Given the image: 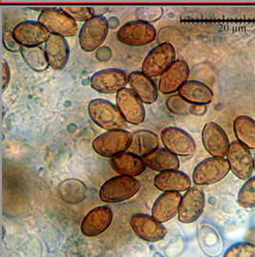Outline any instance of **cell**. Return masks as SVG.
<instances>
[{"instance_id":"cell-1","label":"cell","mask_w":255,"mask_h":257,"mask_svg":"<svg viewBox=\"0 0 255 257\" xmlns=\"http://www.w3.org/2000/svg\"><path fill=\"white\" fill-rule=\"evenodd\" d=\"M88 112L92 120L104 130H118L126 126V119L117 105L106 99H92L88 104Z\"/></svg>"},{"instance_id":"cell-2","label":"cell","mask_w":255,"mask_h":257,"mask_svg":"<svg viewBox=\"0 0 255 257\" xmlns=\"http://www.w3.org/2000/svg\"><path fill=\"white\" fill-rule=\"evenodd\" d=\"M140 182L135 177L120 175L107 180L99 189V199L109 204L128 201L140 190Z\"/></svg>"},{"instance_id":"cell-3","label":"cell","mask_w":255,"mask_h":257,"mask_svg":"<svg viewBox=\"0 0 255 257\" xmlns=\"http://www.w3.org/2000/svg\"><path fill=\"white\" fill-rule=\"evenodd\" d=\"M133 134L123 129L110 130L98 136L93 141L94 151L102 157L112 158L130 148Z\"/></svg>"},{"instance_id":"cell-4","label":"cell","mask_w":255,"mask_h":257,"mask_svg":"<svg viewBox=\"0 0 255 257\" xmlns=\"http://www.w3.org/2000/svg\"><path fill=\"white\" fill-rule=\"evenodd\" d=\"M176 60V51L169 42H164L154 47L143 62L142 72L150 78L162 76Z\"/></svg>"},{"instance_id":"cell-5","label":"cell","mask_w":255,"mask_h":257,"mask_svg":"<svg viewBox=\"0 0 255 257\" xmlns=\"http://www.w3.org/2000/svg\"><path fill=\"white\" fill-rule=\"evenodd\" d=\"M118 40L128 46H144L156 40L157 31L155 27L144 20L129 21L118 31Z\"/></svg>"},{"instance_id":"cell-6","label":"cell","mask_w":255,"mask_h":257,"mask_svg":"<svg viewBox=\"0 0 255 257\" xmlns=\"http://www.w3.org/2000/svg\"><path fill=\"white\" fill-rule=\"evenodd\" d=\"M40 22L51 34L59 35L63 38H72L79 32L77 21L72 19L62 9L49 8L40 13Z\"/></svg>"},{"instance_id":"cell-7","label":"cell","mask_w":255,"mask_h":257,"mask_svg":"<svg viewBox=\"0 0 255 257\" xmlns=\"http://www.w3.org/2000/svg\"><path fill=\"white\" fill-rule=\"evenodd\" d=\"M230 170L225 157H210L202 161L197 166L192 175L193 183L197 186L213 185L226 177Z\"/></svg>"},{"instance_id":"cell-8","label":"cell","mask_w":255,"mask_h":257,"mask_svg":"<svg viewBox=\"0 0 255 257\" xmlns=\"http://www.w3.org/2000/svg\"><path fill=\"white\" fill-rule=\"evenodd\" d=\"M109 26L107 20L101 16H95L84 22L79 31L80 48L84 52H93L98 49L105 41Z\"/></svg>"},{"instance_id":"cell-9","label":"cell","mask_w":255,"mask_h":257,"mask_svg":"<svg viewBox=\"0 0 255 257\" xmlns=\"http://www.w3.org/2000/svg\"><path fill=\"white\" fill-rule=\"evenodd\" d=\"M226 160L229 164L230 170L236 177L244 181L251 177L254 171L253 158L249 149L242 143L234 141L230 144L226 154Z\"/></svg>"},{"instance_id":"cell-10","label":"cell","mask_w":255,"mask_h":257,"mask_svg":"<svg viewBox=\"0 0 255 257\" xmlns=\"http://www.w3.org/2000/svg\"><path fill=\"white\" fill-rule=\"evenodd\" d=\"M161 141L166 149L177 156H191L195 153L196 143L193 137L186 130L169 126L164 129L161 134Z\"/></svg>"},{"instance_id":"cell-11","label":"cell","mask_w":255,"mask_h":257,"mask_svg":"<svg viewBox=\"0 0 255 257\" xmlns=\"http://www.w3.org/2000/svg\"><path fill=\"white\" fill-rule=\"evenodd\" d=\"M206 206V196L200 188H190L182 198L178 211V219L183 224L195 222L201 215Z\"/></svg>"},{"instance_id":"cell-12","label":"cell","mask_w":255,"mask_h":257,"mask_svg":"<svg viewBox=\"0 0 255 257\" xmlns=\"http://www.w3.org/2000/svg\"><path fill=\"white\" fill-rule=\"evenodd\" d=\"M116 103L126 121L131 124H141L146 119V109L144 102L131 88L118 91Z\"/></svg>"},{"instance_id":"cell-13","label":"cell","mask_w":255,"mask_h":257,"mask_svg":"<svg viewBox=\"0 0 255 257\" xmlns=\"http://www.w3.org/2000/svg\"><path fill=\"white\" fill-rule=\"evenodd\" d=\"M128 75L119 69L109 68L95 73L91 80V87L102 94H117L128 84Z\"/></svg>"},{"instance_id":"cell-14","label":"cell","mask_w":255,"mask_h":257,"mask_svg":"<svg viewBox=\"0 0 255 257\" xmlns=\"http://www.w3.org/2000/svg\"><path fill=\"white\" fill-rule=\"evenodd\" d=\"M130 225L138 237L148 242H158L166 237L167 230L153 216L137 213L130 219Z\"/></svg>"},{"instance_id":"cell-15","label":"cell","mask_w":255,"mask_h":257,"mask_svg":"<svg viewBox=\"0 0 255 257\" xmlns=\"http://www.w3.org/2000/svg\"><path fill=\"white\" fill-rule=\"evenodd\" d=\"M203 145L206 151L214 157H226L229 149V140L226 131L216 122L205 124L202 131Z\"/></svg>"},{"instance_id":"cell-16","label":"cell","mask_w":255,"mask_h":257,"mask_svg":"<svg viewBox=\"0 0 255 257\" xmlns=\"http://www.w3.org/2000/svg\"><path fill=\"white\" fill-rule=\"evenodd\" d=\"M113 221V211L108 207H97L90 210L80 225L81 233L86 237H95L106 231Z\"/></svg>"},{"instance_id":"cell-17","label":"cell","mask_w":255,"mask_h":257,"mask_svg":"<svg viewBox=\"0 0 255 257\" xmlns=\"http://www.w3.org/2000/svg\"><path fill=\"white\" fill-rule=\"evenodd\" d=\"M13 34L21 46H40L47 41L51 35L39 21L20 22L14 28Z\"/></svg>"},{"instance_id":"cell-18","label":"cell","mask_w":255,"mask_h":257,"mask_svg":"<svg viewBox=\"0 0 255 257\" xmlns=\"http://www.w3.org/2000/svg\"><path fill=\"white\" fill-rule=\"evenodd\" d=\"M189 77V66L185 60H175L171 66L161 76L158 90L164 94L178 92Z\"/></svg>"},{"instance_id":"cell-19","label":"cell","mask_w":255,"mask_h":257,"mask_svg":"<svg viewBox=\"0 0 255 257\" xmlns=\"http://www.w3.org/2000/svg\"><path fill=\"white\" fill-rule=\"evenodd\" d=\"M45 52L52 69L59 71L65 68L70 57V49L65 38L51 34L45 42Z\"/></svg>"},{"instance_id":"cell-20","label":"cell","mask_w":255,"mask_h":257,"mask_svg":"<svg viewBox=\"0 0 255 257\" xmlns=\"http://www.w3.org/2000/svg\"><path fill=\"white\" fill-rule=\"evenodd\" d=\"M110 165L115 172L131 177L140 176L147 169V165L143 157L125 151L112 157Z\"/></svg>"},{"instance_id":"cell-21","label":"cell","mask_w":255,"mask_h":257,"mask_svg":"<svg viewBox=\"0 0 255 257\" xmlns=\"http://www.w3.org/2000/svg\"><path fill=\"white\" fill-rule=\"evenodd\" d=\"M183 196L180 192H164L158 197L152 208V216L159 222L166 223L178 215Z\"/></svg>"},{"instance_id":"cell-22","label":"cell","mask_w":255,"mask_h":257,"mask_svg":"<svg viewBox=\"0 0 255 257\" xmlns=\"http://www.w3.org/2000/svg\"><path fill=\"white\" fill-rule=\"evenodd\" d=\"M154 186L161 191L182 192L191 188V180L186 173L176 170L160 172L154 179Z\"/></svg>"},{"instance_id":"cell-23","label":"cell","mask_w":255,"mask_h":257,"mask_svg":"<svg viewBox=\"0 0 255 257\" xmlns=\"http://www.w3.org/2000/svg\"><path fill=\"white\" fill-rule=\"evenodd\" d=\"M128 79V84L138 97L146 104L154 103L158 99V89L150 77L143 72H133Z\"/></svg>"},{"instance_id":"cell-24","label":"cell","mask_w":255,"mask_h":257,"mask_svg":"<svg viewBox=\"0 0 255 257\" xmlns=\"http://www.w3.org/2000/svg\"><path fill=\"white\" fill-rule=\"evenodd\" d=\"M179 96L193 104L206 105L213 99V92L198 80H187L178 91Z\"/></svg>"},{"instance_id":"cell-25","label":"cell","mask_w":255,"mask_h":257,"mask_svg":"<svg viewBox=\"0 0 255 257\" xmlns=\"http://www.w3.org/2000/svg\"><path fill=\"white\" fill-rule=\"evenodd\" d=\"M147 167L158 172L176 170L180 168V161L176 154L167 149H156L144 157Z\"/></svg>"},{"instance_id":"cell-26","label":"cell","mask_w":255,"mask_h":257,"mask_svg":"<svg viewBox=\"0 0 255 257\" xmlns=\"http://www.w3.org/2000/svg\"><path fill=\"white\" fill-rule=\"evenodd\" d=\"M237 141L247 149H255V120L245 115L238 116L233 122Z\"/></svg>"},{"instance_id":"cell-27","label":"cell","mask_w":255,"mask_h":257,"mask_svg":"<svg viewBox=\"0 0 255 257\" xmlns=\"http://www.w3.org/2000/svg\"><path fill=\"white\" fill-rule=\"evenodd\" d=\"M159 144V139L155 133L148 130H142L133 134V141L128 150L129 152L144 157L152 150L158 149Z\"/></svg>"},{"instance_id":"cell-28","label":"cell","mask_w":255,"mask_h":257,"mask_svg":"<svg viewBox=\"0 0 255 257\" xmlns=\"http://www.w3.org/2000/svg\"><path fill=\"white\" fill-rule=\"evenodd\" d=\"M20 53L31 69L41 72L50 67L46 52L40 46H21Z\"/></svg>"},{"instance_id":"cell-29","label":"cell","mask_w":255,"mask_h":257,"mask_svg":"<svg viewBox=\"0 0 255 257\" xmlns=\"http://www.w3.org/2000/svg\"><path fill=\"white\" fill-rule=\"evenodd\" d=\"M167 108L171 112L178 115H187L194 114L202 116L206 113V111H201V109L206 108V105L202 104H193L183 99L181 96H173L169 98L167 101Z\"/></svg>"},{"instance_id":"cell-30","label":"cell","mask_w":255,"mask_h":257,"mask_svg":"<svg viewBox=\"0 0 255 257\" xmlns=\"http://www.w3.org/2000/svg\"><path fill=\"white\" fill-rule=\"evenodd\" d=\"M237 203L243 208H255V176L245 180L238 192Z\"/></svg>"},{"instance_id":"cell-31","label":"cell","mask_w":255,"mask_h":257,"mask_svg":"<svg viewBox=\"0 0 255 257\" xmlns=\"http://www.w3.org/2000/svg\"><path fill=\"white\" fill-rule=\"evenodd\" d=\"M225 257H255V244L239 242L228 247L224 253Z\"/></svg>"},{"instance_id":"cell-32","label":"cell","mask_w":255,"mask_h":257,"mask_svg":"<svg viewBox=\"0 0 255 257\" xmlns=\"http://www.w3.org/2000/svg\"><path fill=\"white\" fill-rule=\"evenodd\" d=\"M66 14L76 20L77 22H86L87 20L92 19L94 16V10L90 7H82V6H67L60 8Z\"/></svg>"},{"instance_id":"cell-33","label":"cell","mask_w":255,"mask_h":257,"mask_svg":"<svg viewBox=\"0 0 255 257\" xmlns=\"http://www.w3.org/2000/svg\"><path fill=\"white\" fill-rule=\"evenodd\" d=\"M3 44L5 48L11 52H16L21 49V45L16 40L13 32H4L3 33Z\"/></svg>"},{"instance_id":"cell-34","label":"cell","mask_w":255,"mask_h":257,"mask_svg":"<svg viewBox=\"0 0 255 257\" xmlns=\"http://www.w3.org/2000/svg\"><path fill=\"white\" fill-rule=\"evenodd\" d=\"M1 76H2V78H1L2 91L4 92L9 85L11 78L10 67H9V64L5 60H2V62H1Z\"/></svg>"},{"instance_id":"cell-35","label":"cell","mask_w":255,"mask_h":257,"mask_svg":"<svg viewBox=\"0 0 255 257\" xmlns=\"http://www.w3.org/2000/svg\"><path fill=\"white\" fill-rule=\"evenodd\" d=\"M253 166H254V172H255V154H254V158H253Z\"/></svg>"},{"instance_id":"cell-36","label":"cell","mask_w":255,"mask_h":257,"mask_svg":"<svg viewBox=\"0 0 255 257\" xmlns=\"http://www.w3.org/2000/svg\"><path fill=\"white\" fill-rule=\"evenodd\" d=\"M254 224H255V221H254Z\"/></svg>"}]
</instances>
